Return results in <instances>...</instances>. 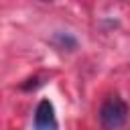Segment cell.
<instances>
[{"label": "cell", "mask_w": 130, "mask_h": 130, "mask_svg": "<svg viewBox=\"0 0 130 130\" xmlns=\"http://www.w3.org/2000/svg\"><path fill=\"white\" fill-rule=\"evenodd\" d=\"M126 118H128V106L118 95H110L100 108V124L104 126V130L122 128Z\"/></svg>", "instance_id": "obj_1"}, {"label": "cell", "mask_w": 130, "mask_h": 130, "mask_svg": "<svg viewBox=\"0 0 130 130\" xmlns=\"http://www.w3.org/2000/svg\"><path fill=\"white\" fill-rule=\"evenodd\" d=\"M35 130H57L55 108L49 100H41L35 110Z\"/></svg>", "instance_id": "obj_2"}]
</instances>
